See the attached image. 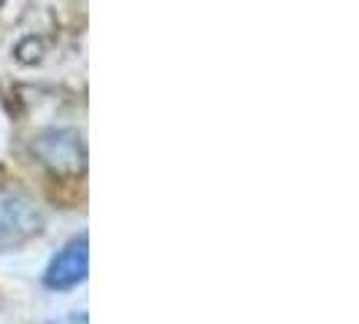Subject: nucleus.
<instances>
[{"label": "nucleus", "instance_id": "2", "mask_svg": "<svg viewBox=\"0 0 359 324\" xmlns=\"http://www.w3.org/2000/svg\"><path fill=\"white\" fill-rule=\"evenodd\" d=\"M90 268V252H87V235L73 238L71 243L52 259V265L46 270V287L49 289H71L79 281H84Z\"/></svg>", "mask_w": 359, "mask_h": 324}, {"label": "nucleus", "instance_id": "1", "mask_svg": "<svg viewBox=\"0 0 359 324\" xmlns=\"http://www.w3.org/2000/svg\"><path fill=\"white\" fill-rule=\"evenodd\" d=\"M41 214L36 203L14 187H0V249L17 246L38 233Z\"/></svg>", "mask_w": 359, "mask_h": 324}, {"label": "nucleus", "instance_id": "3", "mask_svg": "<svg viewBox=\"0 0 359 324\" xmlns=\"http://www.w3.org/2000/svg\"><path fill=\"white\" fill-rule=\"evenodd\" d=\"M36 154L43 160V165H49L52 170L60 173H73L81 168V144H79V135L71 130H52L46 135H41L36 141Z\"/></svg>", "mask_w": 359, "mask_h": 324}]
</instances>
